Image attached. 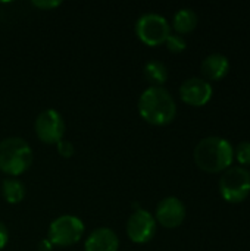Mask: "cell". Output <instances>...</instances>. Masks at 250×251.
I'll return each mask as SVG.
<instances>
[{
	"instance_id": "6da1fadb",
	"label": "cell",
	"mask_w": 250,
	"mask_h": 251,
	"mask_svg": "<svg viewBox=\"0 0 250 251\" xmlns=\"http://www.w3.org/2000/svg\"><path fill=\"white\" fill-rule=\"evenodd\" d=\"M139 113L152 125H167L177 115V104L172 94L165 87L150 85L139 97Z\"/></svg>"
},
{
	"instance_id": "7a4b0ae2",
	"label": "cell",
	"mask_w": 250,
	"mask_h": 251,
	"mask_svg": "<svg viewBox=\"0 0 250 251\" xmlns=\"http://www.w3.org/2000/svg\"><path fill=\"white\" fill-rule=\"evenodd\" d=\"M234 159V149L231 143L222 137L211 135L202 138L194 147L196 165L211 174L225 171L231 166Z\"/></svg>"
},
{
	"instance_id": "3957f363",
	"label": "cell",
	"mask_w": 250,
	"mask_h": 251,
	"mask_svg": "<svg viewBox=\"0 0 250 251\" xmlns=\"http://www.w3.org/2000/svg\"><path fill=\"white\" fill-rule=\"evenodd\" d=\"M32 150L19 137H9L0 141V171L10 176H18L29 169Z\"/></svg>"
},
{
	"instance_id": "277c9868",
	"label": "cell",
	"mask_w": 250,
	"mask_h": 251,
	"mask_svg": "<svg viewBox=\"0 0 250 251\" xmlns=\"http://www.w3.org/2000/svg\"><path fill=\"white\" fill-rule=\"evenodd\" d=\"M220 193L230 203L243 201L250 193V172L243 166H230L220 178Z\"/></svg>"
},
{
	"instance_id": "5b68a950",
	"label": "cell",
	"mask_w": 250,
	"mask_h": 251,
	"mask_svg": "<svg viewBox=\"0 0 250 251\" xmlns=\"http://www.w3.org/2000/svg\"><path fill=\"white\" fill-rule=\"evenodd\" d=\"M84 235V224L80 218L63 215L56 218L49 226V241L57 247H69L77 244Z\"/></svg>"
},
{
	"instance_id": "8992f818",
	"label": "cell",
	"mask_w": 250,
	"mask_h": 251,
	"mask_svg": "<svg viewBox=\"0 0 250 251\" xmlns=\"http://www.w3.org/2000/svg\"><path fill=\"white\" fill-rule=\"evenodd\" d=\"M136 34L147 46H159L167 41L171 26L167 18L159 13H144L136 22Z\"/></svg>"
},
{
	"instance_id": "52a82bcc",
	"label": "cell",
	"mask_w": 250,
	"mask_h": 251,
	"mask_svg": "<svg viewBox=\"0 0 250 251\" xmlns=\"http://www.w3.org/2000/svg\"><path fill=\"white\" fill-rule=\"evenodd\" d=\"M34 131L38 140L44 144H57L63 140L65 134V122L62 115L55 109L43 110L35 119Z\"/></svg>"
},
{
	"instance_id": "ba28073f",
	"label": "cell",
	"mask_w": 250,
	"mask_h": 251,
	"mask_svg": "<svg viewBox=\"0 0 250 251\" xmlns=\"http://www.w3.org/2000/svg\"><path fill=\"white\" fill-rule=\"evenodd\" d=\"M155 234H156L155 216L144 209L134 210L127 221L128 238L136 244H146L155 237Z\"/></svg>"
},
{
	"instance_id": "9c48e42d",
	"label": "cell",
	"mask_w": 250,
	"mask_h": 251,
	"mask_svg": "<svg viewBox=\"0 0 250 251\" xmlns=\"http://www.w3.org/2000/svg\"><path fill=\"white\" fill-rule=\"evenodd\" d=\"M180 97L190 106H203L212 97V85L205 78L192 76L181 84Z\"/></svg>"
},
{
	"instance_id": "30bf717a",
	"label": "cell",
	"mask_w": 250,
	"mask_h": 251,
	"mask_svg": "<svg viewBox=\"0 0 250 251\" xmlns=\"http://www.w3.org/2000/svg\"><path fill=\"white\" fill-rule=\"evenodd\" d=\"M186 218V206L177 197H165L159 201L155 213V219L165 228H177Z\"/></svg>"
},
{
	"instance_id": "8fae6325",
	"label": "cell",
	"mask_w": 250,
	"mask_h": 251,
	"mask_svg": "<svg viewBox=\"0 0 250 251\" xmlns=\"http://www.w3.org/2000/svg\"><path fill=\"white\" fill-rule=\"evenodd\" d=\"M119 238L111 228L94 229L84 243L85 251H118Z\"/></svg>"
},
{
	"instance_id": "7c38bea8",
	"label": "cell",
	"mask_w": 250,
	"mask_h": 251,
	"mask_svg": "<svg viewBox=\"0 0 250 251\" xmlns=\"http://www.w3.org/2000/svg\"><path fill=\"white\" fill-rule=\"evenodd\" d=\"M230 69V62L228 57L222 53H211L208 54L200 65V71L208 81H217L221 79L227 75Z\"/></svg>"
},
{
	"instance_id": "4fadbf2b",
	"label": "cell",
	"mask_w": 250,
	"mask_h": 251,
	"mask_svg": "<svg viewBox=\"0 0 250 251\" xmlns=\"http://www.w3.org/2000/svg\"><path fill=\"white\" fill-rule=\"evenodd\" d=\"M197 25V13L190 7H183L175 12L172 19V26L177 34H187L193 31Z\"/></svg>"
},
{
	"instance_id": "5bb4252c",
	"label": "cell",
	"mask_w": 250,
	"mask_h": 251,
	"mask_svg": "<svg viewBox=\"0 0 250 251\" xmlns=\"http://www.w3.org/2000/svg\"><path fill=\"white\" fill-rule=\"evenodd\" d=\"M144 78L155 87H162L168 79V68L161 60H149L144 65Z\"/></svg>"
},
{
	"instance_id": "9a60e30c",
	"label": "cell",
	"mask_w": 250,
	"mask_h": 251,
	"mask_svg": "<svg viewBox=\"0 0 250 251\" xmlns=\"http://www.w3.org/2000/svg\"><path fill=\"white\" fill-rule=\"evenodd\" d=\"M1 193L9 204H18L25 197V187L16 178H6L1 184Z\"/></svg>"
},
{
	"instance_id": "2e32d148",
	"label": "cell",
	"mask_w": 250,
	"mask_h": 251,
	"mask_svg": "<svg viewBox=\"0 0 250 251\" xmlns=\"http://www.w3.org/2000/svg\"><path fill=\"white\" fill-rule=\"evenodd\" d=\"M165 43H167L168 50L172 51V53H181L187 47L186 38L183 35H180V34H169Z\"/></svg>"
},
{
	"instance_id": "e0dca14e",
	"label": "cell",
	"mask_w": 250,
	"mask_h": 251,
	"mask_svg": "<svg viewBox=\"0 0 250 251\" xmlns=\"http://www.w3.org/2000/svg\"><path fill=\"white\" fill-rule=\"evenodd\" d=\"M234 154L242 165H250V141H242L237 144Z\"/></svg>"
},
{
	"instance_id": "ac0fdd59",
	"label": "cell",
	"mask_w": 250,
	"mask_h": 251,
	"mask_svg": "<svg viewBox=\"0 0 250 251\" xmlns=\"http://www.w3.org/2000/svg\"><path fill=\"white\" fill-rule=\"evenodd\" d=\"M56 149H57L59 156H62V157H72L74 153H75L74 146H72L69 141H66V140H60V141L56 144Z\"/></svg>"
},
{
	"instance_id": "d6986e66",
	"label": "cell",
	"mask_w": 250,
	"mask_h": 251,
	"mask_svg": "<svg viewBox=\"0 0 250 251\" xmlns=\"http://www.w3.org/2000/svg\"><path fill=\"white\" fill-rule=\"evenodd\" d=\"M31 4L35 6L37 9L50 10V9H55V7H57V6H60L62 1H59V0H32Z\"/></svg>"
},
{
	"instance_id": "ffe728a7",
	"label": "cell",
	"mask_w": 250,
	"mask_h": 251,
	"mask_svg": "<svg viewBox=\"0 0 250 251\" xmlns=\"http://www.w3.org/2000/svg\"><path fill=\"white\" fill-rule=\"evenodd\" d=\"M7 240H9V232H7V228L4 226L3 222H0V250H3L7 244Z\"/></svg>"
},
{
	"instance_id": "44dd1931",
	"label": "cell",
	"mask_w": 250,
	"mask_h": 251,
	"mask_svg": "<svg viewBox=\"0 0 250 251\" xmlns=\"http://www.w3.org/2000/svg\"><path fill=\"white\" fill-rule=\"evenodd\" d=\"M52 247H53V244L49 240H43L40 243V251H52Z\"/></svg>"
}]
</instances>
